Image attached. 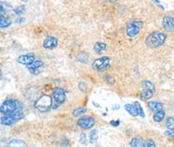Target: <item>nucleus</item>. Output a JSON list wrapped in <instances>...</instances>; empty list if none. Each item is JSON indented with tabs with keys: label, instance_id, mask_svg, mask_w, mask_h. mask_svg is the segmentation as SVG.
Instances as JSON below:
<instances>
[{
	"label": "nucleus",
	"instance_id": "obj_23",
	"mask_svg": "<svg viewBox=\"0 0 174 147\" xmlns=\"http://www.w3.org/2000/svg\"><path fill=\"white\" fill-rule=\"evenodd\" d=\"M0 5H0V7H1V12H2V13H6V12L11 11V10H12L11 5H9V4L6 3V2H1Z\"/></svg>",
	"mask_w": 174,
	"mask_h": 147
},
{
	"label": "nucleus",
	"instance_id": "obj_28",
	"mask_svg": "<svg viewBox=\"0 0 174 147\" xmlns=\"http://www.w3.org/2000/svg\"><path fill=\"white\" fill-rule=\"evenodd\" d=\"M104 80H105L106 83L111 84V85H113L115 83V79H114V78L112 75H107V76L104 77Z\"/></svg>",
	"mask_w": 174,
	"mask_h": 147
},
{
	"label": "nucleus",
	"instance_id": "obj_14",
	"mask_svg": "<svg viewBox=\"0 0 174 147\" xmlns=\"http://www.w3.org/2000/svg\"><path fill=\"white\" fill-rule=\"evenodd\" d=\"M145 142L144 139L139 136H137L132 138V140L129 143L130 147H145Z\"/></svg>",
	"mask_w": 174,
	"mask_h": 147
},
{
	"label": "nucleus",
	"instance_id": "obj_7",
	"mask_svg": "<svg viewBox=\"0 0 174 147\" xmlns=\"http://www.w3.org/2000/svg\"><path fill=\"white\" fill-rule=\"evenodd\" d=\"M24 117V113L21 111H17V112H15L13 114L6 115L5 117H3L1 119V124H4V125H12L13 124L19 121L20 119H22Z\"/></svg>",
	"mask_w": 174,
	"mask_h": 147
},
{
	"label": "nucleus",
	"instance_id": "obj_16",
	"mask_svg": "<svg viewBox=\"0 0 174 147\" xmlns=\"http://www.w3.org/2000/svg\"><path fill=\"white\" fill-rule=\"evenodd\" d=\"M8 147H26V143L21 139H12L8 143Z\"/></svg>",
	"mask_w": 174,
	"mask_h": 147
},
{
	"label": "nucleus",
	"instance_id": "obj_29",
	"mask_svg": "<svg viewBox=\"0 0 174 147\" xmlns=\"http://www.w3.org/2000/svg\"><path fill=\"white\" fill-rule=\"evenodd\" d=\"M145 147H156V144L152 139H147L145 142Z\"/></svg>",
	"mask_w": 174,
	"mask_h": 147
},
{
	"label": "nucleus",
	"instance_id": "obj_1",
	"mask_svg": "<svg viewBox=\"0 0 174 147\" xmlns=\"http://www.w3.org/2000/svg\"><path fill=\"white\" fill-rule=\"evenodd\" d=\"M167 35L161 32H153L149 34L146 38V45L151 49H156V48L160 47L163 45L166 40Z\"/></svg>",
	"mask_w": 174,
	"mask_h": 147
},
{
	"label": "nucleus",
	"instance_id": "obj_27",
	"mask_svg": "<svg viewBox=\"0 0 174 147\" xmlns=\"http://www.w3.org/2000/svg\"><path fill=\"white\" fill-rule=\"evenodd\" d=\"M13 11L15 12V14L22 15L25 11V7H24V5H20L19 7H17L16 9L13 10Z\"/></svg>",
	"mask_w": 174,
	"mask_h": 147
},
{
	"label": "nucleus",
	"instance_id": "obj_10",
	"mask_svg": "<svg viewBox=\"0 0 174 147\" xmlns=\"http://www.w3.org/2000/svg\"><path fill=\"white\" fill-rule=\"evenodd\" d=\"M35 61V54L34 53H27L24 55H21L18 57V63L24 65H29Z\"/></svg>",
	"mask_w": 174,
	"mask_h": 147
},
{
	"label": "nucleus",
	"instance_id": "obj_12",
	"mask_svg": "<svg viewBox=\"0 0 174 147\" xmlns=\"http://www.w3.org/2000/svg\"><path fill=\"white\" fill-rule=\"evenodd\" d=\"M44 65V63L42 60H35V61L32 63L31 65H29L26 66V68L28 69V71L33 74V75H38L39 73L38 70Z\"/></svg>",
	"mask_w": 174,
	"mask_h": 147
},
{
	"label": "nucleus",
	"instance_id": "obj_3",
	"mask_svg": "<svg viewBox=\"0 0 174 147\" xmlns=\"http://www.w3.org/2000/svg\"><path fill=\"white\" fill-rule=\"evenodd\" d=\"M20 103L15 99H7L3 102L0 107V111L4 115H11L20 111Z\"/></svg>",
	"mask_w": 174,
	"mask_h": 147
},
{
	"label": "nucleus",
	"instance_id": "obj_33",
	"mask_svg": "<svg viewBox=\"0 0 174 147\" xmlns=\"http://www.w3.org/2000/svg\"><path fill=\"white\" fill-rule=\"evenodd\" d=\"M110 124H111V125H112V126H115V127H117V126H118L119 125V124H120V120L119 119H118V120H112L111 122H110Z\"/></svg>",
	"mask_w": 174,
	"mask_h": 147
},
{
	"label": "nucleus",
	"instance_id": "obj_34",
	"mask_svg": "<svg viewBox=\"0 0 174 147\" xmlns=\"http://www.w3.org/2000/svg\"><path fill=\"white\" fill-rule=\"evenodd\" d=\"M165 135L167 136V137H170V138H174V132H172V131H165Z\"/></svg>",
	"mask_w": 174,
	"mask_h": 147
},
{
	"label": "nucleus",
	"instance_id": "obj_26",
	"mask_svg": "<svg viewBox=\"0 0 174 147\" xmlns=\"http://www.w3.org/2000/svg\"><path fill=\"white\" fill-rule=\"evenodd\" d=\"M165 125L169 131L174 132V117L167 118L166 121H165Z\"/></svg>",
	"mask_w": 174,
	"mask_h": 147
},
{
	"label": "nucleus",
	"instance_id": "obj_30",
	"mask_svg": "<svg viewBox=\"0 0 174 147\" xmlns=\"http://www.w3.org/2000/svg\"><path fill=\"white\" fill-rule=\"evenodd\" d=\"M79 90L85 92L87 90V84L85 82H80L79 84Z\"/></svg>",
	"mask_w": 174,
	"mask_h": 147
},
{
	"label": "nucleus",
	"instance_id": "obj_11",
	"mask_svg": "<svg viewBox=\"0 0 174 147\" xmlns=\"http://www.w3.org/2000/svg\"><path fill=\"white\" fill-rule=\"evenodd\" d=\"M162 26L166 32H174V19L171 16H165L162 20Z\"/></svg>",
	"mask_w": 174,
	"mask_h": 147
},
{
	"label": "nucleus",
	"instance_id": "obj_24",
	"mask_svg": "<svg viewBox=\"0 0 174 147\" xmlns=\"http://www.w3.org/2000/svg\"><path fill=\"white\" fill-rule=\"evenodd\" d=\"M99 138V132L98 130H92L89 135V140L91 144H93L95 141H97V139Z\"/></svg>",
	"mask_w": 174,
	"mask_h": 147
},
{
	"label": "nucleus",
	"instance_id": "obj_9",
	"mask_svg": "<svg viewBox=\"0 0 174 147\" xmlns=\"http://www.w3.org/2000/svg\"><path fill=\"white\" fill-rule=\"evenodd\" d=\"M58 40L54 36H48L43 43V47L46 50H53L57 46Z\"/></svg>",
	"mask_w": 174,
	"mask_h": 147
},
{
	"label": "nucleus",
	"instance_id": "obj_5",
	"mask_svg": "<svg viewBox=\"0 0 174 147\" xmlns=\"http://www.w3.org/2000/svg\"><path fill=\"white\" fill-rule=\"evenodd\" d=\"M66 91L63 88L55 87L52 90V99H53V104L52 110L57 109L60 104H62L66 101Z\"/></svg>",
	"mask_w": 174,
	"mask_h": 147
},
{
	"label": "nucleus",
	"instance_id": "obj_13",
	"mask_svg": "<svg viewBox=\"0 0 174 147\" xmlns=\"http://www.w3.org/2000/svg\"><path fill=\"white\" fill-rule=\"evenodd\" d=\"M148 107L150 108L151 111L158 112L162 110H164V104L161 102H157V101H151L148 103Z\"/></svg>",
	"mask_w": 174,
	"mask_h": 147
},
{
	"label": "nucleus",
	"instance_id": "obj_32",
	"mask_svg": "<svg viewBox=\"0 0 174 147\" xmlns=\"http://www.w3.org/2000/svg\"><path fill=\"white\" fill-rule=\"evenodd\" d=\"M24 22H25V18H23V17H19L15 20L16 24H23Z\"/></svg>",
	"mask_w": 174,
	"mask_h": 147
},
{
	"label": "nucleus",
	"instance_id": "obj_20",
	"mask_svg": "<svg viewBox=\"0 0 174 147\" xmlns=\"http://www.w3.org/2000/svg\"><path fill=\"white\" fill-rule=\"evenodd\" d=\"M153 93H154V92L151 91V90H148V89L144 88V90H143V91L141 92V94H140V98H141L143 100H147L152 97Z\"/></svg>",
	"mask_w": 174,
	"mask_h": 147
},
{
	"label": "nucleus",
	"instance_id": "obj_35",
	"mask_svg": "<svg viewBox=\"0 0 174 147\" xmlns=\"http://www.w3.org/2000/svg\"><path fill=\"white\" fill-rule=\"evenodd\" d=\"M112 109H116V110H118V109H119V105H113L112 106Z\"/></svg>",
	"mask_w": 174,
	"mask_h": 147
},
{
	"label": "nucleus",
	"instance_id": "obj_6",
	"mask_svg": "<svg viewBox=\"0 0 174 147\" xmlns=\"http://www.w3.org/2000/svg\"><path fill=\"white\" fill-rule=\"evenodd\" d=\"M110 63H111L110 57L106 56L99 57L92 62L91 68L96 71H104L110 68Z\"/></svg>",
	"mask_w": 174,
	"mask_h": 147
},
{
	"label": "nucleus",
	"instance_id": "obj_21",
	"mask_svg": "<svg viewBox=\"0 0 174 147\" xmlns=\"http://www.w3.org/2000/svg\"><path fill=\"white\" fill-rule=\"evenodd\" d=\"M142 86L144 87V88H146V89H148V90H151V91H153V92H155L156 91V88H155V86L149 80H144L142 81L141 83Z\"/></svg>",
	"mask_w": 174,
	"mask_h": 147
},
{
	"label": "nucleus",
	"instance_id": "obj_22",
	"mask_svg": "<svg viewBox=\"0 0 174 147\" xmlns=\"http://www.w3.org/2000/svg\"><path fill=\"white\" fill-rule=\"evenodd\" d=\"M86 111H87V109L85 108V107H78V108L73 110L72 115H73L74 117H79L81 115L85 114Z\"/></svg>",
	"mask_w": 174,
	"mask_h": 147
},
{
	"label": "nucleus",
	"instance_id": "obj_17",
	"mask_svg": "<svg viewBox=\"0 0 174 147\" xmlns=\"http://www.w3.org/2000/svg\"><path fill=\"white\" fill-rule=\"evenodd\" d=\"M125 111H126L127 112L130 114V115H132V117H137V116H138V111H137L134 104H126L125 105Z\"/></svg>",
	"mask_w": 174,
	"mask_h": 147
},
{
	"label": "nucleus",
	"instance_id": "obj_25",
	"mask_svg": "<svg viewBox=\"0 0 174 147\" xmlns=\"http://www.w3.org/2000/svg\"><path fill=\"white\" fill-rule=\"evenodd\" d=\"M134 106H135L137 111H138V116H139V117H141V118H145V117H146V115H145L144 110H143V107L141 106L140 103H139V102H138V101L134 102Z\"/></svg>",
	"mask_w": 174,
	"mask_h": 147
},
{
	"label": "nucleus",
	"instance_id": "obj_18",
	"mask_svg": "<svg viewBox=\"0 0 174 147\" xmlns=\"http://www.w3.org/2000/svg\"><path fill=\"white\" fill-rule=\"evenodd\" d=\"M165 117V111L164 110L160 111H158V112H155L154 115H153V121L156 122V123H159L161 121H163Z\"/></svg>",
	"mask_w": 174,
	"mask_h": 147
},
{
	"label": "nucleus",
	"instance_id": "obj_8",
	"mask_svg": "<svg viewBox=\"0 0 174 147\" xmlns=\"http://www.w3.org/2000/svg\"><path fill=\"white\" fill-rule=\"evenodd\" d=\"M78 125L80 128L88 130V129L92 128L96 124V120L93 117L91 116H83L78 120Z\"/></svg>",
	"mask_w": 174,
	"mask_h": 147
},
{
	"label": "nucleus",
	"instance_id": "obj_4",
	"mask_svg": "<svg viewBox=\"0 0 174 147\" xmlns=\"http://www.w3.org/2000/svg\"><path fill=\"white\" fill-rule=\"evenodd\" d=\"M144 25V22L139 19H132V21L127 24L126 34L130 38H134L137 35H138L141 28Z\"/></svg>",
	"mask_w": 174,
	"mask_h": 147
},
{
	"label": "nucleus",
	"instance_id": "obj_2",
	"mask_svg": "<svg viewBox=\"0 0 174 147\" xmlns=\"http://www.w3.org/2000/svg\"><path fill=\"white\" fill-rule=\"evenodd\" d=\"M52 104H53V99H52V96L44 94L36 100L34 106L36 109L41 112H48L49 111L52 109Z\"/></svg>",
	"mask_w": 174,
	"mask_h": 147
},
{
	"label": "nucleus",
	"instance_id": "obj_31",
	"mask_svg": "<svg viewBox=\"0 0 174 147\" xmlns=\"http://www.w3.org/2000/svg\"><path fill=\"white\" fill-rule=\"evenodd\" d=\"M79 142L82 145H85V143H86V135H85V133H81L79 135Z\"/></svg>",
	"mask_w": 174,
	"mask_h": 147
},
{
	"label": "nucleus",
	"instance_id": "obj_19",
	"mask_svg": "<svg viewBox=\"0 0 174 147\" xmlns=\"http://www.w3.org/2000/svg\"><path fill=\"white\" fill-rule=\"evenodd\" d=\"M11 21L10 19H6L3 15H1V17H0V27H1V29L7 28V27L11 26Z\"/></svg>",
	"mask_w": 174,
	"mask_h": 147
},
{
	"label": "nucleus",
	"instance_id": "obj_15",
	"mask_svg": "<svg viewBox=\"0 0 174 147\" xmlns=\"http://www.w3.org/2000/svg\"><path fill=\"white\" fill-rule=\"evenodd\" d=\"M106 47H107L106 44H104V42H96L93 46V50L96 53L100 54L106 50Z\"/></svg>",
	"mask_w": 174,
	"mask_h": 147
}]
</instances>
